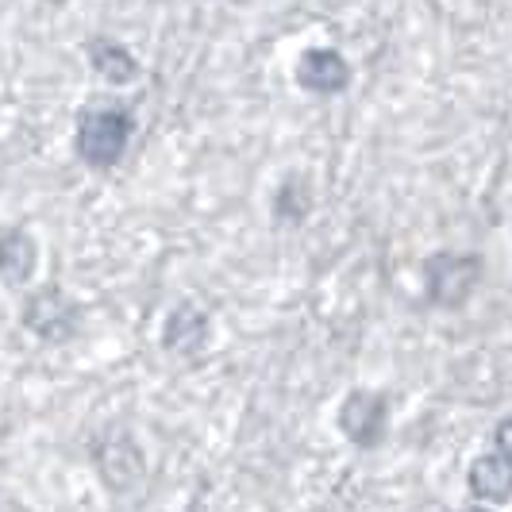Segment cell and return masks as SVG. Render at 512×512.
I'll return each instance as SVG.
<instances>
[{
    "label": "cell",
    "mask_w": 512,
    "mask_h": 512,
    "mask_svg": "<svg viewBox=\"0 0 512 512\" xmlns=\"http://www.w3.org/2000/svg\"><path fill=\"white\" fill-rule=\"evenodd\" d=\"M135 135V112L120 104H97L77 116L74 151L89 170H112L131 147Z\"/></svg>",
    "instance_id": "cell-1"
},
{
    "label": "cell",
    "mask_w": 512,
    "mask_h": 512,
    "mask_svg": "<svg viewBox=\"0 0 512 512\" xmlns=\"http://www.w3.org/2000/svg\"><path fill=\"white\" fill-rule=\"evenodd\" d=\"M486 274L482 255H470V251H436L424 262V289H428V301L436 308H462L470 301V293L478 289Z\"/></svg>",
    "instance_id": "cell-2"
},
{
    "label": "cell",
    "mask_w": 512,
    "mask_h": 512,
    "mask_svg": "<svg viewBox=\"0 0 512 512\" xmlns=\"http://www.w3.org/2000/svg\"><path fill=\"white\" fill-rule=\"evenodd\" d=\"M24 328L43 343H70L81 332V305L62 285H43L24 301Z\"/></svg>",
    "instance_id": "cell-3"
},
{
    "label": "cell",
    "mask_w": 512,
    "mask_h": 512,
    "mask_svg": "<svg viewBox=\"0 0 512 512\" xmlns=\"http://www.w3.org/2000/svg\"><path fill=\"white\" fill-rule=\"evenodd\" d=\"M339 432L351 439L355 447L370 451L378 447L389 432V401H385L378 389H355L347 393V401L339 405Z\"/></svg>",
    "instance_id": "cell-4"
},
{
    "label": "cell",
    "mask_w": 512,
    "mask_h": 512,
    "mask_svg": "<svg viewBox=\"0 0 512 512\" xmlns=\"http://www.w3.org/2000/svg\"><path fill=\"white\" fill-rule=\"evenodd\" d=\"M351 81H355V70L343 58V51H335V47H308L297 62V85L305 93H316V97L347 93Z\"/></svg>",
    "instance_id": "cell-5"
},
{
    "label": "cell",
    "mask_w": 512,
    "mask_h": 512,
    "mask_svg": "<svg viewBox=\"0 0 512 512\" xmlns=\"http://www.w3.org/2000/svg\"><path fill=\"white\" fill-rule=\"evenodd\" d=\"M212 335V320L205 308H197L193 301H181L178 308H170L166 324H162V347L170 355H201Z\"/></svg>",
    "instance_id": "cell-6"
},
{
    "label": "cell",
    "mask_w": 512,
    "mask_h": 512,
    "mask_svg": "<svg viewBox=\"0 0 512 512\" xmlns=\"http://www.w3.org/2000/svg\"><path fill=\"white\" fill-rule=\"evenodd\" d=\"M466 486L486 505H509L512 501V462L501 451H486L470 462Z\"/></svg>",
    "instance_id": "cell-7"
},
{
    "label": "cell",
    "mask_w": 512,
    "mask_h": 512,
    "mask_svg": "<svg viewBox=\"0 0 512 512\" xmlns=\"http://www.w3.org/2000/svg\"><path fill=\"white\" fill-rule=\"evenodd\" d=\"M85 54H89V66H93L108 85H131V81L139 77V58H135L120 39H112V35H93Z\"/></svg>",
    "instance_id": "cell-8"
},
{
    "label": "cell",
    "mask_w": 512,
    "mask_h": 512,
    "mask_svg": "<svg viewBox=\"0 0 512 512\" xmlns=\"http://www.w3.org/2000/svg\"><path fill=\"white\" fill-rule=\"evenodd\" d=\"M35 262H39V247L24 228L0 231V282L20 289L35 278Z\"/></svg>",
    "instance_id": "cell-9"
},
{
    "label": "cell",
    "mask_w": 512,
    "mask_h": 512,
    "mask_svg": "<svg viewBox=\"0 0 512 512\" xmlns=\"http://www.w3.org/2000/svg\"><path fill=\"white\" fill-rule=\"evenodd\" d=\"M274 216L282 220V224H301L308 216V189L301 181H285L282 189H278V197H274Z\"/></svg>",
    "instance_id": "cell-10"
},
{
    "label": "cell",
    "mask_w": 512,
    "mask_h": 512,
    "mask_svg": "<svg viewBox=\"0 0 512 512\" xmlns=\"http://www.w3.org/2000/svg\"><path fill=\"white\" fill-rule=\"evenodd\" d=\"M493 451H501V455L512 462V416L493 428Z\"/></svg>",
    "instance_id": "cell-11"
},
{
    "label": "cell",
    "mask_w": 512,
    "mask_h": 512,
    "mask_svg": "<svg viewBox=\"0 0 512 512\" xmlns=\"http://www.w3.org/2000/svg\"><path fill=\"white\" fill-rule=\"evenodd\" d=\"M462 512H493V509H462Z\"/></svg>",
    "instance_id": "cell-12"
}]
</instances>
